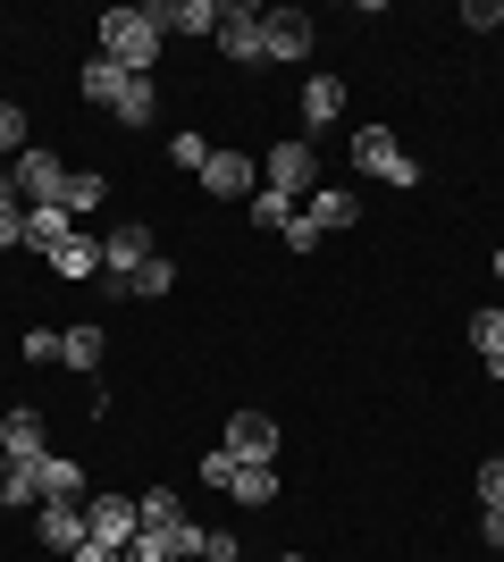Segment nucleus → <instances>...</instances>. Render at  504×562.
Here are the masks:
<instances>
[{
  "label": "nucleus",
  "instance_id": "f257e3e1",
  "mask_svg": "<svg viewBox=\"0 0 504 562\" xmlns=\"http://www.w3.org/2000/svg\"><path fill=\"white\" fill-rule=\"evenodd\" d=\"M135 504H144V538L160 546L168 562H193L202 546H211V529L186 513V495H177V487H152V495H135Z\"/></svg>",
  "mask_w": 504,
  "mask_h": 562
},
{
  "label": "nucleus",
  "instance_id": "f03ea898",
  "mask_svg": "<svg viewBox=\"0 0 504 562\" xmlns=\"http://www.w3.org/2000/svg\"><path fill=\"white\" fill-rule=\"evenodd\" d=\"M160 34H152V18L144 9H110V18H101V59H119L126 76H152L160 68Z\"/></svg>",
  "mask_w": 504,
  "mask_h": 562
},
{
  "label": "nucleus",
  "instance_id": "7ed1b4c3",
  "mask_svg": "<svg viewBox=\"0 0 504 562\" xmlns=\"http://www.w3.org/2000/svg\"><path fill=\"white\" fill-rule=\"evenodd\" d=\"M261 186H269V193H287L294 211H303V202H312V193H320V151H312V143H303V135L269 143V151H261Z\"/></svg>",
  "mask_w": 504,
  "mask_h": 562
},
{
  "label": "nucleus",
  "instance_id": "20e7f679",
  "mask_svg": "<svg viewBox=\"0 0 504 562\" xmlns=\"http://www.w3.org/2000/svg\"><path fill=\"white\" fill-rule=\"evenodd\" d=\"M9 193H18V211H59V193H68V160H51L25 143L18 160H9Z\"/></svg>",
  "mask_w": 504,
  "mask_h": 562
},
{
  "label": "nucleus",
  "instance_id": "39448f33",
  "mask_svg": "<svg viewBox=\"0 0 504 562\" xmlns=\"http://www.w3.org/2000/svg\"><path fill=\"white\" fill-rule=\"evenodd\" d=\"M354 168L379 177V186H395V193L421 186V160H404V143L387 135V126H354Z\"/></svg>",
  "mask_w": 504,
  "mask_h": 562
},
{
  "label": "nucleus",
  "instance_id": "423d86ee",
  "mask_svg": "<svg viewBox=\"0 0 504 562\" xmlns=\"http://www.w3.org/2000/svg\"><path fill=\"white\" fill-rule=\"evenodd\" d=\"M202 193H211V202H253V193H261V160H253V151H227V143H219V151H211V168H202Z\"/></svg>",
  "mask_w": 504,
  "mask_h": 562
},
{
  "label": "nucleus",
  "instance_id": "0eeeda50",
  "mask_svg": "<svg viewBox=\"0 0 504 562\" xmlns=\"http://www.w3.org/2000/svg\"><path fill=\"white\" fill-rule=\"evenodd\" d=\"M85 529H93L101 546H135L144 538V504H135V495H93V504H85Z\"/></svg>",
  "mask_w": 504,
  "mask_h": 562
},
{
  "label": "nucleus",
  "instance_id": "6e6552de",
  "mask_svg": "<svg viewBox=\"0 0 504 562\" xmlns=\"http://www.w3.org/2000/svg\"><path fill=\"white\" fill-rule=\"evenodd\" d=\"M261 59H312V18L303 9H261Z\"/></svg>",
  "mask_w": 504,
  "mask_h": 562
},
{
  "label": "nucleus",
  "instance_id": "1a4fd4ad",
  "mask_svg": "<svg viewBox=\"0 0 504 562\" xmlns=\"http://www.w3.org/2000/svg\"><path fill=\"white\" fill-rule=\"evenodd\" d=\"M219 50H227L236 68H261V9H253V0H227V9H219Z\"/></svg>",
  "mask_w": 504,
  "mask_h": 562
},
{
  "label": "nucleus",
  "instance_id": "9d476101",
  "mask_svg": "<svg viewBox=\"0 0 504 562\" xmlns=\"http://www.w3.org/2000/svg\"><path fill=\"white\" fill-rule=\"evenodd\" d=\"M34 538H43V554L68 562L76 546L93 538V529H85V504H34Z\"/></svg>",
  "mask_w": 504,
  "mask_h": 562
},
{
  "label": "nucleus",
  "instance_id": "9b49d317",
  "mask_svg": "<svg viewBox=\"0 0 504 562\" xmlns=\"http://www.w3.org/2000/svg\"><path fill=\"white\" fill-rule=\"evenodd\" d=\"M152 260V227H135V218H126V227H101V269H110V278H135V269H144Z\"/></svg>",
  "mask_w": 504,
  "mask_h": 562
},
{
  "label": "nucleus",
  "instance_id": "f8f14e48",
  "mask_svg": "<svg viewBox=\"0 0 504 562\" xmlns=\"http://www.w3.org/2000/svg\"><path fill=\"white\" fill-rule=\"evenodd\" d=\"M219 446L236 453V462H278V420H269V412H236Z\"/></svg>",
  "mask_w": 504,
  "mask_h": 562
},
{
  "label": "nucleus",
  "instance_id": "ddd939ff",
  "mask_svg": "<svg viewBox=\"0 0 504 562\" xmlns=\"http://www.w3.org/2000/svg\"><path fill=\"white\" fill-rule=\"evenodd\" d=\"M294 110H303V135H320V126H336L345 117V76H303V93H294Z\"/></svg>",
  "mask_w": 504,
  "mask_h": 562
},
{
  "label": "nucleus",
  "instance_id": "4468645a",
  "mask_svg": "<svg viewBox=\"0 0 504 562\" xmlns=\"http://www.w3.org/2000/svg\"><path fill=\"white\" fill-rule=\"evenodd\" d=\"M0 453H9V462H43V412H34V403H18V412H9V420H0Z\"/></svg>",
  "mask_w": 504,
  "mask_h": 562
},
{
  "label": "nucleus",
  "instance_id": "2eb2a0df",
  "mask_svg": "<svg viewBox=\"0 0 504 562\" xmlns=\"http://www.w3.org/2000/svg\"><path fill=\"white\" fill-rule=\"evenodd\" d=\"M34 479H43V504H93L85 495V462H68V453H43Z\"/></svg>",
  "mask_w": 504,
  "mask_h": 562
},
{
  "label": "nucleus",
  "instance_id": "dca6fc26",
  "mask_svg": "<svg viewBox=\"0 0 504 562\" xmlns=\"http://www.w3.org/2000/svg\"><path fill=\"white\" fill-rule=\"evenodd\" d=\"M51 269H59V278H68V285H76V278H101V235H93V227H76L68 244L51 252Z\"/></svg>",
  "mask_w": 504,
  "mask_h": 562
},
{
  "label": "nucleus",
  "instance_id": "f3484780",
  "mask_svg": "<svg viewBox=\"0 0 504 562\" xmlns=\"http://www.w3.org/2000/svg\"><path fill=\"white\" fill-rule=\"evenodd\" d=\"M227 495H236L244 513H261V504H278V462H244L236 479H227Z\"/></svg>",
  "mask_w": 504,
  "mask_h": 562
},
{
  "label": "nucleus",
  "instance_id": "a211bd4d",
  "mask_svg": "<svg viewBox=\"0 0 504 562\" xmlns=\"http://www.w3.org/2000/svg\"><path fill=\"white\" fill-rule=\"evenodd\" d=\"M110 110H119V126H152V117H160V85H152V76H126Z\"/></svg>",
  "mask_w": 504,
  "mask_h": 562
},
{
  "label": "nucleus",
  "instance_id": "6ab92c4d",
  "mask_svg": "<svg viewBox=\"0 0 504 562\" xmlns=\"http://www.w3.org/2000/svg\"><path fill=\"white\" fill-rule=\"evenodd\" d=\"M101 352H110V336L85 319V328H68L59 336V370H101Z\"/></svg>",
  "mask_w": 504,
  "mask_h": 562
},
{
  "label": "nucleus",
  "instance_id": "aec40b11",
  "mask_svg": "<svg viewBox=\"0 0 504 562\" xmlns=\"http://www.w3.org/2000/svg\"><path fill=\"white\" fill-rule=\"evenodd\" d=\"M303 218H312L320 235H336V227H354V193H345V186H320L312 202H303Z\"/></svg>",
  "mask_w": 504,
  "mask_h": 562
},
{
  "label": "nucleus",
  "instance_id": "412c9836",
  "mask_svg": "<svg viewBox=\"0 0 504 562\" xmlns=\"http://www.w3.org/2000/svg\"><path fill=\"white\" fill-rule=\"evenodd\" d=\"M462 336H471V352L504 378V311H471V328H462Z\"/></svg>",
  "mask_w": 504,
  "mask_h": 562
},
{
  "label": "nucleus",
  "instance_id": "4be33fe9",
  "mask_svg": "<svg viewBox=\"0 0 504 562\" xmlns=\"http://www.w3.org/2000/svg\"><path fill=\"white\" fill-rule=\"evenodd\" d=\"M68 235H76V218L68 211H25V244H34V252H59V244H68Z\"/></svg>",
  "mask_w": 504,
  "mask_h": 562
},
{
  "label": "nucleus",
  "instance_id": "5701e85b",
  "mask_svg": "<svg viewBox=\"0 0 504 562\" xmlns=\"http://www.w3.org/2000/svg\"><path fill=\"white\" fill-rule=\"evenodd\" d=\"M0 504L18 513V504H43V479H34V462H9L0 453Z\"/></svg>",
  "mask_w": 504,
  "mask_h": 562
},
{
  "label": "nucleus",
  "instance_id": "b1692460",
  "mask_svg": "<svg viewBox=\"0 0 504 562\" xmlns=\"http://www.w3.org/2000/svg\"><path fill=\"white\" fill-rule=\"evenodd\" d=\"M101 193H110V186H101L93 168H68V193H59V211H68V218H93V211H101Z\"/></svg>",
  "mask_w": 504,
  "mask_h": 562
},
{
  "label": "nucleus",
  "instance_id": "393cba45",
  "mask_svg": "<svg viewBox=\"0 0 504 562\" xmlns=\"http://www.w3.org/2000/svg\"><path fill=\"white\" fill-rule=\"evenodd\" d=\"M119 85H126V68L93 50V59H85V101H101V110H110V101H119Z\"/></svg>",
  "mask_w": 504,
  "mask_h": 562
},
{
  "label": "nucleus",
  "instance_id": "a878e982",
  "mask_svg": "<svg viewBox=\"0 0 504 562\" xmlns=\"http://www.w3.org/2000/svg\"><path fill=\"white\" fill-rule=\"evenodd\" d=\"M168 285H177V269H168V260H160V252H152V260H144V269H135V278H126V285H119V294H135V303H160Z\"/></svg>",
  "mask_w": 504,
  "mask_h": 562
},
{
  "label": "nucleus",
  "instance_id": "bb28decb",
  "mask_svg": "<svg viewBox=\"0 0 504 562\" xmlns=\"http://www.w3.org/2000/svg\"><path fill=\"white\" fill-rule=\"evenodd\" d=\"M211 151H219V143H211V135H193V126H186V135H168V160L186 168V177H202V168H211Z\"/></svg>",
  "mask_w": 504,
  "mask_h": 562
},
{
  "label": "nucleus",
  "instance_id": "cd10ccee",
  "mask_svg": "<svg viewBox=\"0 0 504 562\" xmlns=\"http://www.w3.org/2000/svg\"><path fill=\"white\" fill-rule=\"evenodd\" d=\"M253 227H278V235H287V227H294V202L261 186V193H253Z\"/></svg>",
  "mask_w": 504,
  "mask_h": 562
},
{
  "label": "nucleus",
  "instance_id": "c85d7f7f",
  "mask_svg": "<svg viewBox=\"0 0 504 562\" xmlns=\"http://www.w3.org/2000/svg\"><path fill=\"white\" fill-rule=\"evenodd\" d=\"M0 151H9V160L25 151V101H0Z\"/></svg>",
  "mask_w": 504,
  "mask_h": 562
},
{
  "label": "nucleus",
  "instance_id": "c756f323",
  "mask_svg": "<svg viewBox=\"0 0 504 562\" xmlns=\"http://www.w3.org/2000/svg\"><path fill=\"white\" fill-rule=\"evenodd\" d=\"M236 453H227V446H211V453H202V487H219V495H227V479H236Z\"/></svg>",
  "mask_w": 504,
  "mask_h": 562
},
{
  "label": "nucleus",
  "instance_id": "7c9ffc66",
  "mask_svg": "<svg viewBox=\"0 0 504 562\" xmlns=\"http://www.w3.org/2000/svg\"><path fill=\"white\" fill-rule=\"evenodd\" d=\"M462 25H471V34H496V25H504V0H462Z\"/></svg>",
  "mask_w": 504,
  "mask_h": 562
},
{
  "label": "nucleus",
  "instance_id": "2f4dec72",
  "mask_svg": "<svg viewBox=\"0 0 504 562\" xmlns=\"http://www.w3.org/2000/svg\"><path fill=\"white\" fill-rule=\"evenodd\" d=\"M25 361H43V370H51V361H59V336H51V328H25Z\"/></svg>",
  "mask_w": 504,
  "mask_h": 562
},
{
  "label": "nucleus",
  "instance_id": "473e14b6",
  "mask_svg": "<svg viewBox=\"0 0 504 562\" xmlns=\"http://www.w3.org/2000/svg\"><path fill=\"white\" fill-rule=\"evenodd\" d=\"M193 562H244V546L227 538V529H211V546H202V554H193Z\"/></svg>",
  "mask_w": 504,
  "mask_h": 562
},
{
  "label": "nucleus",
  "instance_id": "72a5a7b5",
  "mask_svg": "<svg viewBox=\"0 0 504 562\" xmlns=\"http://www.w3.org/2000/svg\"><path fill=\"white\" fill-rule=\"evenodd\" d=\"M480 504H504V453H496V462H480Z\"/></svg>",
  "mask_w": 504,
  "mask_h": 562
},
{
  "label": "nucleus",
  "instance_id": "f704fd0d",
  "mask_svg": "<svg viewBox=\"0 0 504 562\" xmlns=\"http://www.w3.org/2000/svg\"><path fill=\"white\" fill-rule=\"evenodd\" d=\"M18 244H25V211L9 202V211H0V252H18Z\"/></svg>",
  "mask_w": 504,
  "mask_h": 562
},
{
  "label": "nucleus",
  "instance_id": "c9c22d12",
  "mask_svg": "<svg viewBox=\"0 0 504 562\" xmlns=\"http://www.w3.org/2000/svg\"><path fill=\"white\" fill-rule=\"evenodd\" d=\"M68 562H119V546H101V538H85V546H76Z\"/></svg>",
  "mask_w": 504,
  "mask_h": 562
},
{
  "label": "nucleus",
  "instance_id": "e433bc0d",
  "mask_svg": "<svg viewBox=\"0 0 504 562\" xmlns=\"http://www.w3.org/2000/svg\"><path fill=\"white\" fill-rule=\"evenodd\" d=\"M480 538H488V546H496V554H504V504H488V520H480Z\"/></svg>",
  "mask_w": 504,
  "mask_h": 562
},
{
  "label": "nucleus",
  "instance_id": "4c0bfd02",
  "mask_svg": "<svg viewBox=\"0 0 504 562\" xmlns=\"http://www.w3.org/2000/svg\"><path fill=\"white\" fill-rule=\"evenodd\" d=\"M119 562H168V554H160V546H152V538H135V546H126Z\"/></svg>",
  "mask_w": 504,
  "mask_h": 562
},
{
  "label": "nucleus",
  "instance_id": "58836bf2",
  "mask_svg": "<svg viewBox=\"0 0 504 562\" xmlns=\"http://www.w3.org/2000/svg\"><path fill=\"white\" fill-rule=\"evenodd\" d=\"M9 202H18V193H9V160H0V211H9Z\"/></svg>",
  "mask_w": 504,
  "mask_h": 562
},
{
  "label": "nucleus",
  "instance_id": "ea45409f",
  "mask_svg": "<svg viewBox=\"0 0 504 562\" xmlns=\"http://www.w3.org/2000/svg\"><path fill=\"white\" fill-rule=\"evenodd\" d=\"M496 278H504V244H496Z\"/></svg>",
  "mask_w": 504,
  "mask_h": 562
},
{
  "label": "nucleus",
  "instance_id": "a19ab883",
  "mask_svg": "<svg viewBox=\"0 0 504 562\" xmlns=\"http://www.w3.org/2000/svg\"><path fill=\"white\" fill-rule=\"evenodd\" d=\"M278 562H303V554H278Z\"/></svg>",
  "mask_w": 504,
  "mask_h": 562
}]
</instances>
